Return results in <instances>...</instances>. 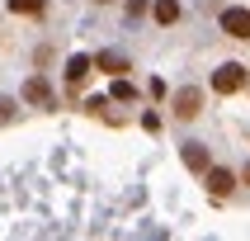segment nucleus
Returning <instances> with one entry per match:
<instances>
[{
    "instance_id": "f257e3e1",
    "label": "nucleus",
    "mask_w": 250,
    "mask_h": 241,
    "mask_svg": "<svg viewBox=\"0 0 250 241\" xmlns=\"http://www.w3.org/2000/svg\"><path fill=\"white\" fill-rule=\"evenodd\" d=\"M241 85H246V66H241V62H227V66L212 71V90H217V95H236Z\"/></svg>"
},
{
    "instance_id": "f03ea898",
    "label": "nucleus",
    "mask_w": 250,
    "mask_h": 241,
    "mask_svg": "<svg viewBox=\"0 0 250 241\" xmlns=\"http://www.w3.org/2000/svg\"><path fill=\"white\" fill-rule=\"evenodd\" d=\"M222 33H231V38H250V10H241V5L222 10Z\"/></svg>"
},
{
    "instance_id": "7ed1b4c3",
    "label": "nucleus",
    "mask_w": 250,
    "mask_h": 241,
    "mask_svg": "<svg viewBox=\"0 0 250 241\" xmlns=\"http://www.w3.org/2000/svg\"><path fill=\"white\" fill-rule=\"evenodd\" d=\"M203 175H208V194H212V198H227L231 189H236V175H231V170H222V166H208Z\"/></svg>"
},
{
    "instance_id": "20e7f679",
    "label": "nucleus",
    "mask_w": 250,
    "mask_h": 241,
    "mask_svg": "<svg viewBox=\"0 0 250 241\" xmlns=\"http://www.w3.org/2000/svg\"><path fill=\"white\" fill-rule=\"evenodd\" d=\"M198 109H203V90L184 85L180 95H175V113H180V118H198Z\"/></svg>"
},
{
    "instance_id": "39448f33",
    "label": "nucleus",
    "mask_w": 250,
    "mask_h": 241,
    "mask_svg": "<svg viewBox=\"0 0 250 241\" xmlns=\"http://www.w3.org/2000/svg\"><path fill=\"white\" fill-rule=\"evenodd\" d=\"M24 99L28 104H52V85L42 81V76H28L24 81Z\"/></svg>"
},
{
    "instance_id": "423d86ee",
    "label": "nucleus",
    "mask_w": 250,
    "mask_h": 241,
    "mask_svg": "<svg viewBox=\"0 0 250 241\" xmlns=\"http://www.w3.org/2000/svg\"><path fill=\"white\" fill-rule=\"evenodd\" d=\"M184 166H189V170H198V175H203V170L212 166V161H208V147H198V142H189V147H184Z\"/></svg>"
},
{
    "instance_id": "0eeeda50",
    "label": "nucleus",
    "mask_w": 250,
    "mask_h": 241,
    "mask_svg": "<svg viewBox=\"0 0 250 241\" xmlns=\"http://www.w3.org/2000/svg\"><path fill=\"white\" fill-rule=\"evenodd\" d=\"M95 66H99V71H109V76H123V71H127V57H123V52H99V57H95Z\"/></svg>"
},
{
    "instance_id": "6e6552de",
    "label": "nucleus",
    "mask_w": 250,
    "mask_h": 241,
    "mask_svg": "<svg viewBox=\"0 0 250 241\" xmlns=\"http://www.w3.org/2000/svg\"><path fill=\"white\" fill-rule=\"evenodd\" d=\"M85 76H90V57H71V62H66V81L81 85Z\"/></svg>"
},
{
    "instance_id": "1a4fd4ad",
    "label": "nucleus",
    "mask_w": 250,
    "mask_h": 241,
    "mask_svg": "<svg viewBox=\"0 0 250 241\" xmlns=\"http://www.w3.org/2000/svg\"><path fill=\"white\" fill-rule=\"evenodd\" d=\"M180 19V0H156V24H175Z\"/></svg>"
},
{
    "instance_id": "9d476101",
    "label": "nucleus",
    "mask_w": 250,
    "mask_h": 241,
    "mask_svg": "<svg viewBox=\"0 0 250 241\" xmlns=\"http://www.w3.org/2000/svg\"><path fill=\"white\" fill-rule=\"evenodd\" d=\"M113 99H123V104H132V99H137V90H132V85L127 81H113V90H109Z\"/></svg>"
},
{
    "instance_id": "9b49d317",
    "label": "nucleus",
    "mask_w": 250,
    "mask_h": 241,
    "mask_svg": "<svg viewBox=\"0 0 250 241\" xmlns=\"http://www.w3.org/2000/svg\"><path fill=\"white\" fill-rule=\"evenodd\" d=\"M14 14H42V0H10Z\"/></svg>"
},
{
    "instance_id": "f8f14e48",
    "label": "nucleus",
    "mask_w": 250,
    "mask_h": 241,
    "mask_svg": "<svg viewBox=\"0 0 250 241\" xmlns=\"http://www.w3.org/2000/svg\"><path fill=\"white\" fill-rule=\"evenodd\" d=\"M14 118V99H0V123H10Z\"/></svg>"
},
{
    "instance_id": "ddd939ff",
    "label": "nucleus",
    "mask_w": 250,
    "mask_h": 241,
    "mask_svg": "<svg viewBox=\"0 0 250 241\" xmlns=\"http://www.w3.org/2000/svg\"><path fill=\"white\" fill-rule=\"evenodd\" d=\"M246 184H250V166H246Z\"/></svg>"
},
{
    "instance_id": "4468645a",
    "label": "nucleus",
    "mask_w": 250,
    "mask_h": 241,
    "mask_svg": "<svg viewBox=\"0 0 250 241\" xmlns=\"http://www.w3.org/2000/svg\"><path fill=\"white\" fill-rule=\"evenodd\" d=\"M95 5H109V0H95Z\"/></svg>"
}]
</instances>
